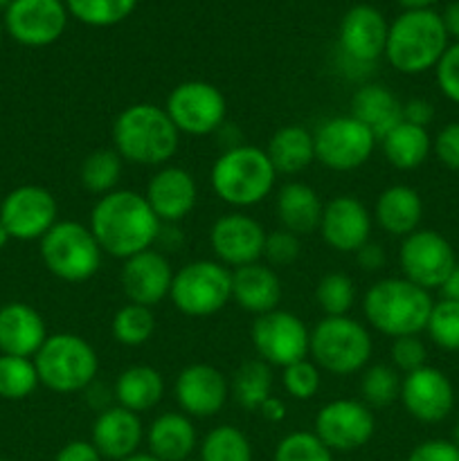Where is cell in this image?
I'll use <instances>...</instances> for the list:
<instances>
[{"label": "cell", "mask_w": 459, "mask_h": 461, "mask_svg": "<svg viewBox=\"0 0 459 461\" xmlns=\"http://www.w3.org/2000/svg\"><path fill=\"white\" fill-rule=\"evenodd\" d=\"M88 228L93 230L104 255L126 261L156 246L162 221L153 214L142 194L133 189H115L94 203Z\"/></svg>", "instance_id": "1"}, {"label": "cell", "mask_w": 459, "mask_h": 461, "mask_svg": "<svg viewBox=\"0 0 459 461\" xmlns=\"http://www.w3.org/2000/svg\"><path fill=\"white\" fill-rule=\"evenodd\" d=\"M112 149L124 162L165 167L180 147V131L165 108L156 104H130L112 122Z\"/></svg>", "instance_id": "2"}, {"label": "cell", "mask_w": 459, "mask_h": 461, "mask_svg": "<svg viewBox=\"0 0 459 461\" xmlns=\"http://www.w3.org/2000/svg\"><path fill=\"white\" fill-rule=\"evenodd\" d=\"M432 306L435 302L430 291L405 277L378 279L363 297V313L367 322L392 340L426 331Z\"/></svg>", "instance_id": "3"}, {"label": "cell", "mask_w": 459, "mask_h": 461, "mask_svg": "<svg viewBox=\"0 0 459 461\" xmlns=\"http://www.w3.org/2000/svg\"><path fill=\"white\" fill-rule=\"evenodd\" d=\"M448 41L441 14L435 9H405L390 23L385 59L400 75H423L436 68Z\"/></svg>", "instance_id": "4"}, {"label": "cell", "mask_w": 459, "mask_h": 461, "mask_svg": "<svg viewBox=\"0 0 459 461\" xmlns=\"http://www.w3.org/2000/svg\"><path fill=\"white\" fill-rule=\"evenodd\" d=\"M212 189L228 205L243 210L255 207L270 196L277 180L266 149L255 144H238L225 149L212 167Z\"/></svg>", "instance_id": "5"}, {"label": "cell", "mask_w": 459, "mask_h": 461, "mask_svg": "<svg viewBox=\"0 0 459 461\" xmlns=\"http://www.w3.org/2000/svg\"><path fill=\"white\" fill-rule=\"evenodd\" d=\"M309 354L322 372L351 376L369 365L374 354L372 333L349 315H324L310 331Z\"/></svg>", "instance_id": "6"}, {"label": "cell", "mask_w": 459, "mask_h": 461, "mask_svg": "<svg viewBox=\"0 0 459 461\" xmlns=\"http://www.w3.org/2000/svg\"><path fill=\"white\" fill-rule=\"evenodd\" d=\"M32 360H34L40 385L57 394L86 392L99 372L97 354L90 342L76 333L48 336V340Z\"/></svg>", "instance_id": "7"}, {"label": "cell", "mask_w": 459, "mask_h": 461, "mask_svg": "<svg viewBox=\"0 0 459 461\" xmlns=\"http://www.w3.org/2000/svg\"><path fill=\"white\" fill-rule=\"evenodd\" d=\"M102 246L79 221H57L40 239V259L54 277L70 284L88 282L102 268Z\"/></svg>", "instance_id": "8"}, {"label": "cell", "mask_w": 459, "mask_h": 461, "mask_svg": "<svg viewBox=\"0 0 459 461\" xmlns=\"http://www.w3.org/2000/svg\"><path fill=\"white\" fill-rule=\"evenodd\" d=\"M169 300L189 318H210L232 300V270L220 261L198 259L174 275Z\"/></svg>", "instance_id": "9"}, {"label": "cell", "mask_w": 459, "mask_h": 461, "mask_svg": "<svg viewBox=\"0 0 459 461\" xmlns=\"http://www.w3.org/2000/svg\"><path fill=\"white\" fill-rule=\"evenodd\" d=\"M165 111L180 133L205 138L225 124L228 99L210 81L192 79L171 88Z\"/></svg>", "instance_id": "10"}, {"label": "cell", "mask_w": 459, "mask_h": 461, "mask_svg": "<svg viewBox=\"0 0 459 461\" xmlns=\"http://www.w3.org/2000/svg\"><path fill=\"white\" fill-rule=\"evenodd\" d=\"M315 160L331 171L360 169L372 158L378 140L351 115L328 117L315 129Z\"/></svg>", "instance_id": "11"}, {"label": "cell", "mask_w": 459, "mask_h": 461, "mask_svg": "<svg viewBox=\"0 0 459 461\" xmlns=\"http://www.w3.org/2000/svg\"><path fill=\"white\" fill-rule=\"evenodd\" d=\"M252 347L270 367H288L309 356L310 331L291 311L274 309L252 322Z\"/></svg>", "instance_id": "12"}, {"label": "cell", "mask_w": 459, "mask_h": 461, "mask_svg": "<svg viewBox=\"0 0 459 461\" xmlns=\"http://www.w3.org/2000/svg\"><path fill=\"white\" fill-rule=\"evenodd\" d=\"M313 432L331 453H351L369 444L376 432V419L363 401L336 399L315 414Z\"/></svg>", "instance_id": "13"}, {"label": "cell", "mask_w": 459, "mask_h": 461, "mask_svg": "<svg viewBox=\"0 0 459 461\" xmlns=\"http://www.w3.org/2000/svg\"><path fill=\"white\" fill-rule=\"evenodd\" d=\"M399 264L405 279L426 291H435L457 266V259L444 234L435 230H417L400 243Z\"/></svg>", "instance_id": "14"}, {"label": "cell", "mask_w": 459, "mask_h": 461, "mask_svg": "<svg viewBox=\"0 0 459 461\" xmlns=\"http://www.w3.org/2000/svg\"><path fill=\"white\" fill-rule=\"evenodd\" d=\"M57 198L40 185H21L0 203V223L16 241H40L57 225Z\"/></svg>", "instance_id": "15"}, {"label": "cell", "mask_w": 459, "mask_h": 461, "mask_svg": "<svg viewBox=\"0 0 459 461\" xmlns=\"http://www.w3.org/2000/svg\"><path fill=\"white\" fill-rule=\"evenodd\" d=\"M68 7L63 0H14L4 9V32L25 48H45L57 43L68 27Z\"/></svg>", "instance_id": "16"}, {"label": "cell", "mask_w": 459, "mask_h": 461, "mask_svg": "<svg viewBox=\"0 0 459 461\" xmlns=\"http://www.w3.org/2000/svg\"><path fill=\"white\" fill-rule=\"evenodd\" d=\"M390 23L374 5H354L342 16L338 45L342 57L354 66H372L385 57Z\"/></svg>", "instance_id": "17"}, {"label": "cell", "mask_w": 459, "mask_h": 461, "mask_svg": "<svg viewBox=\"0 0 459 461\" xmlns=\"http://www.w3.org/2000/svg\"><path fill=\"white\" fill-rule=\"evenodd\" d=\"M210 246L216 261L232 270L243 268L264 259L266 230L252 216L232 212L214 221L210 230Z\"/></svg>", "instance_id": "18"}, {"label": "cell", "mask_w": 459, "mask_h": 461, "mask_svg": "<svg viewBox=\"0 0 459 461\" xmlns=\"http://www.w3.org/2000/svg\"><path fill=\"white\" fill-rule=\"evenodd\" d=\"M399 401L417 421L439 423L454 408L453 383L441 369L426 365L400 378Z\"/></svg>", "instance_id": "19"}, {"label": "cell", "mask_w": 459, "mask_h": 461, "mask_svg": "<svg viewBox=\"0 0 459 461\" xmlns=\"http://www.w3.org/2000/svg\"><path fill=\"white\" fill-rule=\"evenodd\" d=\"M174 396L187 417H216L230 399V381L220 369L207 363H194L176 378Z\"/></svg>", "instance_id": "20"}, {"label": "cell", "mask_w": 459, "mask_h": 461, "mask_svg": "<svg viewBox=\"0 0 459 461\" xmlns=\"http://www.w3.org/2000/svg\"><path fill=\"white\" fill-rule=\"evenodd\" d=\"M372 223V214L364 203L349 194H342L324 203L320 234L333 250L342 255H356L369 241Z\"/></svg>", "instance_id": "21"}, {"label": "cell", "mask_w": 459, "mask_h": 461, "mask_svg": "<svg viewBox=\"0 0 459 461\" xmlns=\"http://www.w3.org/2000/svg\"><path fill=\"white\" fill-rule=\"evenodd\" d=\"M174 268L160 250H144L129 257L122 266L120 284L130 304L153 306L166 300L174 284Z\"/></svg>", "instance_id": "22"}, {"label": "cell", "mask_w": 459, "mask_h": 461, "mask_svg": "<svg viewBox=\"0 0 459 461\" xmlns=\"http://www.w3.org/2000/svg\"><path fill=\"white\" fill-rule=\"evenodd\" d=\"M144 198L162 223H178L196 207V180L183 167L165 165L151 176Z\"/></svg>", "instance_id": "23"}, {"label": "cell", "mask_w": 459, "mask_h": 461, "mask_svg": "<svg viewBox=\"0 0 459 461\" xmlns=\"http://www.w3.org/2000/svg\"><path fill=\"white\" fill-rule=\"evenodd\" d=\"M144 437L147 432H144L140 414L130 412L122 405H111L94 419L90 441L104 459L122 461L140 453V444L144 441Z\"/></svg>", "instance_id": "24"}, {"label": "cell", "mask_w": 459, "mask_h": 461, "mask_svg": "<svg viewBox=\"0 0 459 461\" xmlns=\"http://www.w3.org/2000/svg\"><path fill=\"white\" fill-rule=\"evenodd\" d=\"M45 340L48 329L39 311L22 302L0 306V354L34 358Z\"/></svg>", "instance_id": "25"}, {"label": "cell", "mask_w": 459, "mask_h": 461, "mask_svg": "<svg viewBox=\"0 0 459 461\" xmlns=\"http://www.w3.org/2000/svg\"><path fill=\"white\" fill-rule=\"evenodd\" d=\"M284 288L282 279L270 266L256 264L232 270V300L238 309L252 315H264L279 309Z\"/></svg>", "instance_id": "26"}, {"label": "cell", "mask_w": 459, "mask_h": 461, "mask_svg": "<svg viewBox=\"0 0 459 461\" xmlns=\"http://www.w3.org/2000/svg\"><path fill=\"white\" fill-rule=\"evenodd\" d=\"M144 439L148 453L160 461H187L198 448L196 428L184 412H165L153 419Z\"/></svg>", "instance_id": "27"}, {"label": "cell", "mask_w": 459, "mask_h": 461, "mask_svg": "<svg viewBox=\"0 0 459 461\" xmlns=\"http://www.w3.org/2000/svg\"><path fill=\"white\" fill-rule=\"evenodd\" d=\"M349 115L367 126L374 138L382 140L403 122V102L382 84H364L351 97Z\"/></svg>", "instance_id": "28"}, {"label": "cell", "mask_w": 459, "mask_h": 461, "mask_svg": "<svg viewBox=\"0 0 459 461\" xmlns=\"http://www.w3.org/2000/svg\"><path fill=\"white\" fill-rule=\"evenodd\" d=\"M374 219L382 232L405 239L417 232L423 219V201L410 185H392L382 189L374 207Z\"/></svg>", "instance_id": "29"}, {"label": "cell", "mask_w": 459, "mask_h": 461, "mask_svg": "<svg viewBox=\"0 0 459 461\" xmlns=\"http://www.w3.org/2000/svg\"><path fill=\"white\" fill-rule=\"evenodd\" d=\"M274 210L284 230L297 237H306L320 230L324 203L320 201V194L310 185L292 180L277 192Z\"/></svg>", "instance_id": "30"}, {"label": "cell", "mask_w": 459, "mask_h": 461, "mask_svg": "<svg viewBox=\"0 0 459 461\" xmlns=\"http://www.w3.org/2000/svg\"><path fill=\"white\" fill-rule=\"evenodd\" d=\"M165 396V378L151 365H133L117 376L112 399L130 412H148Z\"/></svg>", "instance_id": "31"}, {"label": "cell", "mask_w": 459, "mask_h": 461, "mask_svg": "<svg viewBox=\"0 0 459 461\" xmlns=\"http://www.w3.org/2000/svg\"><path fill=\"white\" fill-rule=\"evenodd\" d=\"M266 153H268L277 174H302L315 162L313 133L300 124L282 126L273 133Z\"/></svg>", "instance_id": "32"}, {"label": "cell", "mask_w": 459, "mask_h": 461, "mask_svg": "<svg viewBox=\"0 0 459 461\" xmlns=\"http://www.w3.org/2000/svg\"><path fill=\"white\" fill-rule=\"evenodd\" d=\"M385 160L399 171L418 169L432 153V138L428 129L400 122L382 140H378Z\"/></svg>", "instance_id": "33"}, {"label": "cell", "mask_w": 459, "mask_h": 461, "mask_svg": "<svg viewBox=\"0 0 459 461\" xmlns=\"http://www.w3.org/2000/svg\"><path fill=\"white\" fill-rule=\"evenodd\" d=\"M230 394L248 412H259L261 403L273 396V369L261 358L238 365L230 383Z\"/></svg>", "instance_id": "34"}, {"label": "cell", "mask_w": 459, "mask_h": 461, "mask_svg": "<svg viewBox=\"0 0 459 461\" xmlns=\"http://www.w3.org/2000/svg\"><path fill=\"white\" fill-rule=\"evenodd\" d=\"M122 171H124V160L115 149H97L81 162L79 180L90 194L106 196L117 189Z\"/></svg>", "instance_id": "35"}, {"label": "cell", "mask_w": 459, "mask_h": 461, "mask_svg": "<svg viewBox=\"0 0 459 461\" xmlns=\"http://www.w3.org/2000/svg\"><path fill=\"white\" fill-rule=\"evenodd\" d=\"M198 455V461H252V444L237 426H216L201 441Z\"/></svg>", "instance_id": "36"}, {"label": "cell", "mask_w": 459, "mask_h": 461, "mask_svg": "<svg viewBox=\"0 0 459 461\" xmlns=\"http://www.w3.org/2000/svg\"><path fill=\"white\" fill-rule=\"evenodd\" d=\"M111 333L120 345L142 347L156 333V315L153 309L140 304H124L115 311L111 322Z\"/></svg>", "instance_id": "37"}, {"label": "cell", "mask_w": 459, "mask_h": 461, "mask_svg": "<svg viewBox=\"0 0 459 461\" xmlns=\"http://www.w3.org/2000/svg\"><path fill=\"white\" fill-rule=\"evenodd\" d=\"M68 14L88 27H112L130 16L140 0H63Z\"/></svg>", "instance_id": "38"}, {"label": "cell", "mask_w": 459, "mask_h": 461, "mask_svg": "<svg viewBox=\"0 0 459 461\" xmlns=\"http://www.w3.org/2000/svg\"><path fill=\"white\" fill-rule=\"evenodd\" d=\"M40 385L34 360L0 354V399L22 401Z\"/></svg>", "instance_id": "39"}, {"label": "cell", "mask_w": 459, "mask_h": 461, "mask_svg": "<svg viewBox=\"0 0 459 461\" xmlns=\"http://www.w3.org/2000/svg\"><path fill=\"white\" fill-rule=\"evenodd\" d=\"M360 392H363V403L372 410L387 408L400 396L399 372L390 365H372V367L364 369Z\"/></svg>", "instance_id": "40"}, {"label": "cell", "mask_w": 459, "mask_h": 461, "mask_svg": "<svg viewBox=\"0 0 459 461\" xmlns=\"http://www.w3.org/2000/svg\"><path fill=\"white\" fill-rule=\"evenodd\" d=\"M315 302L324 315H349L356 304L354 279L345 273H328L315 286Z\"/></svg>", "instance_id": "41"}, {"label": "cell", "mask_w": 459, "mask_h": 461, "mask_svg": "<svg viewBox=\"0 0 459 461\" xmlns=\"http://www.w3.org/2000/svg\"><path fill=\"white\" fill-rule=\"evenodd\" d=\"M426 331L439 349L459 351V302H435Z\"/></svg>", "instance_id": "42"}, {"label": "cell", "mask_w": 459, "mask_h": 461, "mask_svg": "<svg viewBox=\"0 0 459 461\" xmlns=\"http://www.w3.org/2000/svg\"><path fill=\"white\" fill-rule=\"evenodd\" d=\"M273 461H333V453L315 432L295 430L279 441Z\"/></svg>", "instance_id": "43"}, {"label": "cell", "mask_w": 459, "mask_h": 461, "mask_svg": "<svg viewBox=\"0 0 459 461\" xmlns=\"http://www.w3.org/2000/svg\"><path fill=\"white\" fill-rule=\"evenodd\" d=\"M322 385V369L304 358L284 367V390L295 401H310Z\"/></svg>", "instance_id": "44"}, {"label": "cell", "mask_w": 459, "mask_h": 461, "mask_svg": "<svg viewBox=\"0 0 459 461\" xmlns=\"http://www.w3.org/2000/svg\"><path fill=\"white\" fill-rule=\"evenodd\" d=\"M302 255V243L300 237L288 230L279 228L273 232L266 234V246H264V259L270 268H284L291 266L300 259Z\"/></svg>", "instance_id": "45"}, {"label": "cell", "mask_w": 459, "mask_h": 461, "mask_svg": "<svg viewBox=\"0 0 459 461\" xmlns=\"http://www.w3.org/2000/svg\"><path fill=\"white\" fill-rule=\"evenodd\" d=\"M392 363H394L396 372H417V369L426 367L428 360V349L423 345V340L418 336H403L396 338L392 342Z\"/></svg>", "instance_id": "46"}, {"label": "cell", "mask_w": 459, "mask_h": 461, "mask_svg": "<svg viewBox=\"0 0 459 461\" xmlns=\"http://www.w3.org/2000/svg\"><path fill=\"white\" fill-rule=\"evenodd\" d=\"M436 86L446 99L459 104V43H450L436 63Z\"/></svg>", "instance_id": "47"}, {"label": "cell", "mask_w": 459, "mask_h": 461, "mask_svg": "<svg viewBox=\"0 0 459 461\" xmlns=\"http://www.w3.org/2000/svg\"><path fill=\"white\" fill-rule=\"evenodd\" d=\"M432 151L448 169L459 171V122H450L432 140Z\"/></svg>", "instance_id": "48"}, {"label": "cell", "mask_w": 459, "mask_h": 461, "mask_svg": "<svg viewBox=\"0 0 459 461\" xmlns=\"http://www.w3.org/2000/svg\"><path fill=\"white\" fill-rule=\"evenodd\" d=\"M408 461H459V448L453 441L428 439L414 446Z\"/></svg>", "instance_id": "49"}, {"label": "cell", "mask_w": 459, "mask_h": 461, "mask_svg": "<svg viewBox=\"0 0 459 461\" xmlns=\"http://www.w3.org/2000/svg\"><path fill=\"white\" fill-rule=\"evenodd\" d=\"M432 120H435V108H432V104L428 99L414 97L403 102V122L428 129V124Z\"/></svg>", "instance_id": "50"}, {"label": "cell", "mask_w": 459, "mask_h": 461, "mask_svg": "<svg viewBox=\"0 0 459 461\" xmlns=\"http://www.w3.org/2000/svg\"><path fill=\"white\" fill-rule=\"evenodd\" d=\"M54 461H104V457L99 455V450L94 448L93 441L76 439L63 446L57 453V457H54Z\"/></svg>", "instance_id": "51"}, {"label": "cell", "mask_w": 459, "mask_h": 461, "mask_svg": "<svg viewBox=\"0 0 459 461\" xmlns=\"http://www.w3.org/2000/svg\"><path fill=\"white\" fill-rule=\"evenodd\" d=\"M356 259H358V266L363 270H367V273H376V270H381L387 261L385 248H382L381 243L367 241L358 252H356Z\"/></svg>", "instance_id": "52"}, {"label": "cell", "mask_w": 459, "mask_h": 461, "mask_svg": "<svg viewBox=\"0 0 459 461\" xmlns=\"http://www.w3.org/2000/svg\"><path fill=\"white\" fill-rule=\"evenodd\" d=\"M259 414L266 419V421L279 423L286 419V403H284L282 399H277V396H268V399L261 403Z\"/></svg>", "instance_id": "53"}, {"label": "cell", "mask_w": 459, "mask_h": 461, "mask_svg": "<svg viewBox=\"0 0 459 461\" xmlns=\"http://www.w3.org/2000/svg\"><path fill=\"white\" fill-rule=\"evenodd\" d=\"M441 21H444V27L446 32H448L450 39H454V43H459V0H453V3L444 9Z\"/></svg>", "instance_id": "54"}, {"label": "cell", "mask_w": 459, "mask_h": 461, "mask_svg": "<svg viewBox=\"0 0 459 461\" xmlns=\"http://www.w3.org/2000/svg\"><path fill=\"white\" fill-rule=\"evenodd\" d=\"M441 297L450 302H459V264L450 270V275L446 277V282L441 284Z\"/></svg>", "instance_id": "55"}, {"label": "cell", "mask_w": 459, "mask_h": 461, "mask_svg": "<svg viewBox=\"0 0 459 461\" xmlns=\"http://www.w3.org/2000/svg\"><path fill=\"white\" fill-rule=\"evenodd\" d=\"M405 9H432L436 0H396Z\"/></svg>", "instance_id": "56"}, {"label": "cell", "mask_w": 459, "mask_h": 461, "mask_svg": "<svg viewBox=\"0 0 459 461\" xmlns=\"http://www.w3.org/2000/svg\"><path fill=\"white\" fill-rule=\"evenodd\" d=\"M122 461H160V459L153 457L151 453H135V455H130V457H126Z\"/></svg>", "instance_id": "57"}, {"label": "cell", "mask_w": 459, "mask_h": 461, "mask_svg": "<svg viewBox=\"0 0 459 461\" xmlns=\"http://www.w3.org/2000/svg\"><path fill=\"white\" fill-rule=\"evenodd\" d=\"M12 241V237H9V232H7V228H4L3 223H0V250H3L4 246H7V243Z\"/></svg>", "instance_id": "58"}, {"label": "cell", "mask_w": 459, "mask_h": 461, "mask_svg": "<svg viewBox=\"0 0 459 461\" xmlns=\"http://www.w3.org/2000/svg\"><path fill=\"white\" fill-rule=\"evenodd\" d=\"M453 444L459 448V421H457V426H454V430H453Z\"/></svg>", "instance_id": "59"}, {"label": "cell", "mask_w": 459, "mask_h": 461, "mask_svg": "<svg viewBox=\"0 0 459 461\" xmlns=\"http://www.w3.org/2000/svg\"><path fill=\"white\" fill-rule=\"evenodd\" d=\"M12 3H14V0H0V9H7Z\"/></svg>", "instance_id": "60"}, {"label": "cell", "mask_w": 459, "mask_h": 461, "mask_svg": "<svg viewBox=\"0 0 459 461\" xmlns=\"http://www.w3.org/2000/svg\"><path fill=\"white\" fill-rule=\"evenodd\" d=\"M3 34H4V25L0 23V43H3Z\"/></svg>", "instance_id": "61"}, {"label": "cell", "mask_w": 459, "mask_h": 461, "mask_svg": "<svg viewBox=\"0 0 459 461\" xmlns=\"http://www.w3.org/2000/svg\"><path fill=\"white\" fill-rule=\"evenodd\" d=\"M0 461H9V459H0Z\"/></svg>", "instance_id": "62"}, {"label": "cell", "mask_w": 459, "mask_h": 461, "mask_svg": "<svg viewBox=\"0 0 459 461\" xmlns=\"http://www.w3.org/2000/svg\"><path fill=\"white\" fill-rule=\"evenodd\" d=\"M187 461H192V459H187Z\"/></svg>", "instance_id": "63"}]
</instances>
